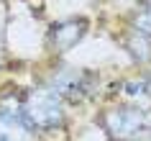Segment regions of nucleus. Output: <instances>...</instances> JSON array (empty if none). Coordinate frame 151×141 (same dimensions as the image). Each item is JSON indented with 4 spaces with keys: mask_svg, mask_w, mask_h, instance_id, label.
Returning a JSON list of instances; mask_svg holds the SVG:
<instances>
[{
    "mask_svg": "<svg viewBox=\"0 0 151 141\" xmlns=\"http://www.w3.org/2000/svg\"><path fill=\"white\" fill-rule=\"evenodd\" d=\"M21 116L31 131H51L64 123V105L49 87H36L21 100Z\"/></svg>",
    "mask_w": 151,
    "mask_h": 141,
    "instance_id": "1",
    "label": "nucleus"
},
{
    "mask_svg": "<svg viewBox=\"0 0 151 141\" xmlns=\"http://www.w3.org/2000/svg\"><path fill=\"white\" fill-rule=\"evenodd\" d=\"M103 128L118 141H136L149 128V116L138 105H118L103 113Z\"/></svg>",
    "mask_w": 151,
    "mask_h": 141,
    "instance_id": "2",
    "label": "nucleus"
},
{
    "mask_svg": "<svg viewBox=\"0 0 151 141\" xmlns=\"http://www.w3.org/2000/svg\"><path fill=\"white\" fill-rule=\"evenodd\" d=\"M97 77L87 69H77V67H67V69H59L51 77V93L59 98V100H69V103H80L85 100L92 90H95Z\"/></svg>",
    "mask_w": 151,
    "mask_h": 141,
    "instance_id": "3",
    "label": "nucleus"
},
{
    "mask_svg": "<svg viewBox=\"0 0 151 141\" xmlns=\"http://www.w3.org/2000/svg\"><path fill=\"white\" fill-rule=\"evenodd\" d=\"M0 141H31V128L21 116V103H0Z\"/></svg>",
    "mask_w": 151,
    "mask_h": 141,
    "instance_id": "4",
    "label": "nucleus"
},
{
    "mask_svg": "<svg viewBox=\"0 0 151 141\" xmlns=\"http://www.w3.org/2000/svg\"><path fill=\"white\" fill-rule=\"evenodd\" d=\"M87 33V21L85 18H67L62 23L51 26L49 31V44L54 51H69L72 46H77V41Z\"/></svg>",
    "mask_w": 151,
    "mask_h": 141,
    "instance_id": "5",
    "label": "nucleus"
},
{
    "mask_svg": "<svg viewBox=\"0 0 151 141\" xmlns=\"http://www.w3.org/2000/svg\"><path fill=\"white\" fill-rule=\"evenodd\" d=\"M123 93L131 98V100L143 108V103L151 100V77H138V80H128L123 85Z\"/></svg>",
    "mask_w": 151,
    "mask_h": 141,
    "instance_id": "6",
    "label": "nucleus"
},
{
    "mask_svg": "<svg viewBox=\"0 0 151 141\" xmlns=\"http://www.w3.org/2000/svg\"><path fill=\"white\" fill-rule=\"evenodd\" d=\"M128 49H131V54L138 59V62H149L151 59V49H149V41L143 39L141 33H136L133 31V36L128 39Z\"/></svg>",
    "mask_w": 151,
    "mask_h": 141,
    "instance_id": "7",
    "label": "nucleus"
},
{
    "mask_svg": "<svg viewBox=\"0 0 151 141\" xmlns=\"http://www.w3.org/2000/svg\"><path fill=\"white\" fill-rule=\"evenodd\" d=\"M133 26H136V33H141L143 39H151V8L138 10L133 18Z\"/></svg>",
    "mask_w": 151,
    "mask_h": 141,
    "instance_id": "8",
    "label": "nucleus"
},
{
    "mask_svg": "<svg viewBox=\"0 0 151 141\" xmlns=\"http://www.w3.org/2000/svg\"><path fill=\"white\" fill-rule=\"evenodd\" d=\"M143 3H146V8H151V0H143Z\"/></svg>",
    "mask_w": 151,
    "mask_h": 141,
    "instance_id": "9",
    "label": "nucleus"
}]
</instances>
